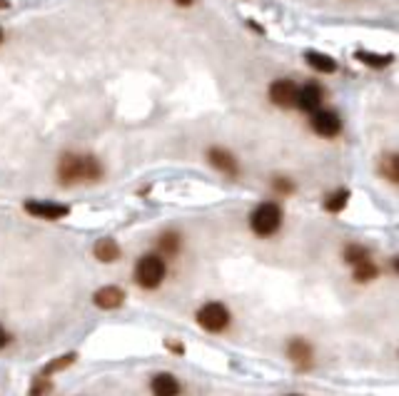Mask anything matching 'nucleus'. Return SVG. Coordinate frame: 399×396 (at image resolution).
<instances>
[{
	"instance_id": "f257e3e1",
	"label": "nucleus",
	"mask_w": 399,
	"mask_h": 396,
	"mask_svg": "<svg viewBox=\"0 0 399 396\" xmlns=\"http://www.w3.org/2000/svg\"><path fill=\"white\" fill-rule=\"evenodd\" d=\"M60 182L75 185V182H95L103 177V165L90 155H65L58 167Z\"/></svg>"
},
{
	"instance_id": "f03ea898",
	"label": "nucleus",
	"mask_w": 399,
	"mask_h": 396,
	"mask_svg": "<svg viewBox=\"0 0 399 396\" xmlns=\"http://www.w3.org/2000/svg\"><path fill=\"white\" fill-rule=\"evenodd\" d=\"M282 225V209L275 202H262L249 215V227L257 237H272Z\"/></svg>"
},
{
	"instance_id": "7ed1b4c3",
	"label": "nucleus",
	"mask_w": 399,
	"mask_h": 396,
	"mask_svg": "<svg viewBox=\"0 0 399 396\" xmlns=\"http://www.w3.org/2000/svg\"><path fill=\"white\" fill-rule=\"evenodd\" d=\"M165 280V262L157 254H147L135 264V282L145 289H155Z\"/></svg>"
},
{
	"instance_id": "20e7f679",
	"label": "nucleus",
	"mask_w": 399,
	"mask_h": 396,
	"mask_svg": "<svg viewBox=\"0 0 399 396\" xmlns=\"http://www.w3.org/2000/svg\"><path fill=\"white\" fill-rule=\"evenodd\" d=\"M197 324L207 331H223L229 324V309L220 302H209L197 312Z\"/></svg>"
},
{
	"instance_id": "39448f33",
	"label": "nucleus",
	"mask_w": 399,
	"mask_h": 396,
	"mask_svg": "<svg viewBox=\"0 0 399 396\" xmlns=\"http://www.w3.org/2000/svg\"><path fill=\"white\" fill-rule=\"evenodd\" d=\"M312 130L320 137H337L342 130V120L337 112L332 110H314L312 115Z\"/></svg>"
},
{
	"instance_id": "423d86ee",
	"label": "nucleus",
	"mask_w": 399,
	"mask_h": 396,
	"mask_svg": "<svg viewBox=\"0 0 399 396\" xmlns=\"http://www.w3.org/2000/svg\"><path fill=\"white\" fill-rule=\"evenodd\" d=\"M297 98V85L292 80H275L269 85V100L277 107H292Z\"/></svg>"
},
{
	"instance_id": "0eeeda50",
	"label": "nucleus",
	"mask_w": 399,
	"mask_h": 396,
	"mask_svg": "<svg viewBox=\"0 0 399 396\" xmlns=\"http://www.w3.org/2000/svg\"><path fill=\"white\" fill-rule=\"evenodd\" d=\"M25 212L33 217H40V220H60V217H65L70 209L65 205H55V202H25Z\"/></svg>"
},
{
	"instance_id": "6e6552de",
	"label": "nucleus",
	"mask_w": 399,
	"mask_h": 396,
	"mask_svg": "<svg viewBox=\"0 0 399 396\" xmlns=\"http://www.w3.org/2000/svg\"><path fill=\"white\" fill-rule=\"evenodd\" d=\"M322 105V90L317 85H302V90L297 87L295 107H300L302 112H314Z\"/></svg>"
},
{
	"instance_id": "1a4fd4ad",
	"label": "nucleus",
	"mask_w": 399,
	"mask_h": 396,
	"mask_svg": "<svg viewBox=\"0 0 399 396\" xmlns=\"http://www.w3.org/2000/svg\"><path fill=\"white\" fill-rule=\"evenodd\" d=\"M92 302H95V306H100V309H118L125 302V292L120 286H103V289L95 292Z\"/></svg>"
},
{
	"instance_id": "9d476101",
	"label": "nucleus",
	"mask_w": 399,
	"mask_h": 396,
	"mask_svg": "<svg viewBox=\"0 0 399 396\" xmlns=\"http://www.w3.org/2000/svg\"><path fill=\"white\" fill-rule=\"evenodd\" d=\"M209 163H212V167H215V169L225 172V175H229V177L237 175V160L229 155L227 149L212 147V149H209Z\"/></svg>"
},
{
	"instance_id": "9b49d317",
	"label": "nucleus",
	"mask_w": 399,
	"mask_h": 396,
	"mask_svg": "<svg viewBox=\"0 0 399 396\" xmlns=\"http://www.w3.org/2000/svg\"><path fill=\"white\" fill-rule=\"evenodd\" d=\"M287 357L300 366V369H307L309 362H312V346L305 342V339H292L287 346Z\"/></svg>"
},
{
	"instance_id": "f8f14e48",
	"label": "nucleus",
	"mask_w": 399,
	"mask_h": 396,
	"mask_svg": "<svg viewBox=\"0 0 399 396\" xmlns=\"http://www.w3.org/2000/svg\"><path fill=\"white\" fill-rule=\"evenodd\" d=\"M152 396H177L180 394V382L172 374H157L150 384Z\"/></svg>"
},
{
	"instance_id": "ddd939ff",
	"label": "nucleus",
	"mask_w": 399,
	"mask_h": 396,
	"mask_svg": "<svg viewBox=\"0 0 399 396\" xmlns=\"http://www.w3.org/2000/svg\"><path fill=\"white\" fill-rule=\"evenodd\" d=\"M95 257L100 262H115L120 257V247L118 242L110 240V237H103V240L95 242Z\"/></svg>"
},
{
	"instance_id": "4468645a",
	"label": "nucleus",
	"mask_w": 399,
	"mask_h": 396,
	"mask_svg": "<svg viewBox=\"0 0 399 396\" xmlns=\"http://www.w3.org/2000/svg\"><path fill=\"white\" fill-rule=\"evenodd\" d=\"M305 60H307V65H312L314 70H320V72H334L337 70V63H334L329 55H322V52H317V50L305 52Z\"/></svg>"
},
{
	"instance_id": "2eb2a0df",
	"label": "nucleus",
	"mask_w": 399,
	"mask_h": 396,
	"mask_svg": "<svg viewBox=\"0 0 399 396\" xmlns=\"http://www.w3.org/2000/svg\"><path fill=\"white\" fill-rule=\"evenodd\" d=\"M347 202H349L347 189H334L332 195L325 200V209H327V212H342V209L347 207Z\"/></svg>"
},
{
	"instance_id": "dca6fc26",
	"label": "nucleus",
	"mask_w": 399,
	"mask_h": 396,
	"mask_svg": "<svg viewBox=\"0 0 399 396\" xmlns=\"http://www.w3.org/2000/svg\"><path fill=\"white\" fill-rule=\"evenodd\" d=\"M354 58L362 60V63L369 67H387L392 63V55H377V52H367V50L354 52Z\"/></svg>"
},
{
	"instance_id": "f3484780",
	"label": "nucleus",
	"mask_w": 399,
	"mask_h": 396,
	"mask_svg": "<svg viewBox=\"0 0 399 396\" xmlns=\"http://www.w3.org/2000/svg\"><path fill=\"white\" fill-rule=\"evenodd\" d=\"M380 169H382V175H385L389 182H397L399 180V160H397V155L389 152V155L382 157Z\"/></svg>"
},
{
	"instance_id": "a211bd4d",
	"label": "nucleus",
	"mask_w": 399,
	"mask_h": 396,
	"mask_svg": "<svg viewBox=\"0 0 399 396\" xmlns=\"http://www.w3.org/2000/svg\"><path fill=\"white\" fill-rule=\"evenodd\" d=\"M377 274H380V269H377V264H372L369 260L354 264V280L362 282V284H365V282H372Z\"/></svg>"
},
{
	"instance_id": "6ab92c4d",
	"label": "nucleus",
	"mask_w": 399,
	"mask_h": 396,
	"mask_svg": "<svg viewBox=\"0 0 399 396\" xmlns=\"http://www.w3.org/2000/svg\"><path fill=\"white\" fill-rule=\"evenodd\" d=\"M72 362H75V354H65V357L52 359L50 364H45V366H43V377H50V374H55V371L68 369V366H70Z\"/></svg>"
},
{
	"instance_id": "aec40b11",
	"label": "nucleus",
	"mask_w": 399,
	"mask_h": 396,
	"mask_svg": "<svg viewBox=\"0 0 399 396\" xmlns=\"http://www.w3.org/2000/svg\"><path fill=\"white\" fill-rule=\"evenodd\" d=\"M160 249L167 254H177V249H180V234L177 232H165L163 237H160Z\"/></svg>"
},
{
	"instance_id": "412c9836",
	"label": "nucleus",
	"mask_w": 399,
	"mask_h": 396,
	"mask_svg": "<svg viewBox=\"0 0 399 396\" xmlns=\"http://www.w3.org/2000/svg\"><path fill=\"white\" fill-rule=\"evenodd\" d=\"M345 260H347L349 264H360V262L367 260V249L360 247V244H349V247L345 249Z\"/></svg>"
},
{
	"instance_id": "4be33fe9",
	"label": "nucleus",
	"mask_w": 399,
	"mask_h": 396,
	"mask_svg": "<svg viewBox=\"0 0 399 396\" xmlns=\"http://www.w3.org/2000/svg\"><path fill=\"white\" fill-rule=\"evenodd\" d=\"M50 391H52L50 377H40L38 382L30 386V396H50Z\"/></svg>"
},
{
	"instance_id": "5701e85b",
	"label": "nucleus",
	"mask_w": 399,
	"mask_h": 396,
	"mask_svg": "<svg viewBox=\"0 0 399 396\" xmlns=\"http://www.w3.org/2000/svg\"><path fill=\"white\" fill-rule=\"evenodd\" d=\"M275 189H277V192H292L295 187H292V182H289V180H280V177H277V180H275Z\"/></svg>"
},
{
	"instance_id": "b1692460",
	"label": "nucleus",
	"mask_w": 399,
	"mask_h": 396,
	"mask_svg": "<svg viewBox=\"0 0 399 396\" xmlns=\"http://www.w3.org/2000/svg\"><path fill=\"white\" fill-rule=\"evenodd\" d=\"M6 344H8V334H6V329L0 326V349H3Z\"/></svg>"
},
{
	"instance_id": "393cba45",
	"label": "nucleus",
	"mask_w": 399,
	"mask_h": 396,
	"mask_svg": "<svg viewBox=\"0 0 399 396\" xmlns=\"http://www.w3.org/2000/svg\"><path fill=\"white\" fill-rule=\"evenodd\" d=\"M177 6H192V0H175Z\"/></svg>"
},
{
	"instance_id": "a878e982",
	"label": "nucleus",
	"mask_w": 399,
	"mask_h": 396,
	"mask_svg": "<svg viewBox=\"0 0 399 396\" xmlns=\"http://www.w3.org/2000/svg\"><path fill=\"white\" fill-rule=\"evenodd\" d=\"M0 43H3V30H0Z\"/></svg>"
}]
</instances>
